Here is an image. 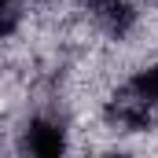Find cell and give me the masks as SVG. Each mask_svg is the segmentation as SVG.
<instances>
[{
    "instance_id": "cell-2",
    "label": "cell",
    "mask_w": 158,
    "mask_h": 158,
    "mask_svg": "<svg viewBox=\"0 0 158 158\" xmlns=\"http://www.w3.org/2000/svg\"><path fill=\"white\" fill-rule=\"evenodd\" d=\"M22 151L33 158H59L66 151V132L59 121H48V118H33L22 132Z\"/></svg>"
},
{
    "instance_id": "cell-1",
    "label": "cell",
    "mask_w": 158,
    "mask_h": 158,
    "mask_svg": "<svg viewBox=\"0 0 158 158\" xmlns=\"http://www.w3.org/2000/svg\"><path fill=\"white\" fill-rule=\"evenodd\" d=\"M107 121L118 125V129H125V132H143V129H151L158 121V114L151 110V103L129 81V85H121L118 92L107 99Z\"/></svg>"
},
{
    "instance_id": "cell-4",
    "label": "cell",
    "mask_w": 158,
    "mask_h": 158,
    "mask_svg": "<svg viewBox=\"0 0 158 158\" xmlns=\"http://www.w3.org/2000/svg\"><path fill=\"white\" fill-rule=\"evenodd\" d=\"M132 88L151 103V110L158 114V63H155V66H143V70L132 77Z\"/></svg>"
},
{
    "instance_id": "cell-3",
    "label": "cell",
    "mask_w": 158,
    "mask_h": 158,
    "mask_svg": "<svg viewBox=\"0 0 158 158\" xmlns=\"http://www.w3.org/2000/svg\"><path fill=\"white\" fill-rule=\"evenodd\" d=\"M88 7H92V15H96L114 37H121V33L129 30V22H132V7H129L125 0H88Z\"/></svg>"
}]
</instances>
